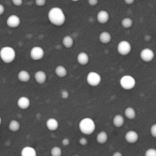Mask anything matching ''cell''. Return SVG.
<instances>
[{"mask_svg": "<svg viewBox=\"0 0 156 156\" xmlns=\"http://www.w3.org/2000/svg\"><path fill=\"white\" fill-rule=\"evenodd\" d=\"M75 156H79V155H76Z\"/></svg>", "mask_w": 156, "mask_h": 156, "instance_id": "f35d334b", "label": "cell"}, {"mask_svg": "<svg viewBox=\"0 0 156 156\" xmlns=\"http://www.w3.org/2000/svg\"><path fill=\"white\" fill-rule=\"evenodd\" d=\"M15 57H16V52L12 47L6 46L2 47L0 50V58L5 63H12L15 59Z\"/></svg>", "mask_w": 156, "mask_h": 156, "instance_id": "3957f363", "label": "cell"}, {"mask_svg": "<svg viewBox=\"0 0 156 156\" xmlns=\"http://www.w3.org/2000/svg\"><path fill=\"white\" fill-rule=\"evenodd\" d=\"M125 123L124 117L120 114H117V115L114 116V119H113V124L114 126L117 128H120L123 126Z\"/></svg>", "mask_w": 156, "mask_h": 156, "instance_id": "d6986e66", "label": "cell"}, {"mask_svg": "<svg viewBox=\"0 0 156 156\" xmlns=\"http://www.w3.org/2000/svg\"><path fill=\"white\" fill-rule=\"evenodd\" d=\"M79 130L82 134L88 136L92 134L95 131L96 125L92 119L89 118V117H85L79 122Z\"/></svg>", "mask_w": 156, "mask_h": 156, "instance_id": "7a4b0ae2", "label": "cell"}, {"mask_svg": "<svg viewBox=\"0 0 156 156\" xmlns=\"http://www.w3.org/2000/svg\"><path fill=\"white\" fill-rule=\"evenodd\" d=\"M124 1L127 5H132L133 3L134 2V1H135V0H124Z\"/></svg>", "mask_w": 156, "mask_h": 156, "instance_id": "d590c367", "label": "cell"}, {"mask_svg": "<svg viewBox=\"0 0 156 156\" xmlns=\"http://www.w3.org/2000/svg\"><path fill=\"white\" fill-rule=\"evenodd\" d=\"M71 1H73V2H78V1H79V0H71Z\"/></svg>", "mask_w": 156, "mask_h": 156, "instance_id": "74e56055", "label": "cell"}, {"mask_svg": "<svg viewBox=\"0 0 156 156\" xmlns=\"http://www.w3.org/2000/svg\"><path fill=\"white\" fill-rule=\"evenodd\" d=\"M59 126V122L55 118H50L46 122V126L50 131H56Z\"/></svg>", "mask_w": 156, "mask_h": 156, "instance_id": "9a60e30c", "label": "cell"}, {"mask_svg": "<svg viewBox=\"0 0 156 156\" xmlns=\"http://www.w3.org/2000/svg\"><path fill=\"white\" fill-rule=\"evenodd\" d=\"M117 52L121 56H126L129 54L132 50V46L127 41H121L117 44Z\"/></svg>", "mask_w": 156, "mask_h": 156, "instance_id": "8992f818", "label": "cell"}, {"mask_svg": "<svg viewBox=\"0 0 156 156\" xmlns=\"http://www.w3.org/2000/svg\"><path fill=\"white\" fill-rule=\"evenodd\" d=\"M21 156H37V152L33 147L25 146L21 150Z\"/></svg>", "mask_w": 156, "mask_h": 156, "instance_id": "ac0fdd59", "label": "cell"}, {"mask_svg": "<svg viewBox=\"0 0 156 156\" xmlns=\"http://www.w3.org/2000/svg\"><path fill=\"white\" fill-rule=\"evenodd\" d=\"M55 73L59 78H64L67 76V69L65 66L59 65L55 69Z\"/></svg>", "mask_w": 156, "mask_h": 156, "instance_id": "44dd1931", "label": "cell"}, {"mask_svg": "<svg viewBox=\"0 0 156 156\" xmlns=\"http://www.w3.org/2000/svg\"><path fill=\"white\" fill-rule=\"evenodd\" d=\"M73 44H74V40L69 35H67L65 36L62 39V45L67 49H70L73 47Z\"/></svg>", "mask_w": 156, "mask_h": 156, "instance_id": "603a6c76", "label": "cell"}, {"mask_svg": "<svg viewBox=\"0 0 156 156\" xmlns=\"http://www.w3.org/2000/svg\"><path fill=\"white\" fill-rule=\"evenodd\" d=\"M48 19L52 24L57 27L62 26L66 22V15L63 11L59 7H53L49 11Z\"/></svg>", "mask_w": 156, "mask_h": 156, "instance_id": "6da1fadb", "label": "cell"}, {"mask_svg": "<svg viewBox=\"0 0 156 156\" xmlns=\"http://www.w3.org/2000/svg\"><path fill=\"white\" fill-rule=\"evenodd\" d=\"M110 19V15L107 11L101 10L98 13L97 15V21L100 24H106L108 22Z\"/></svg>", "mask_w": 156, "mask_h": 156, "instance_id": "7c38bea8", "label": "cell"}, {"mask_svg": "<svg viewBox=\"0 0 156 156\" xmlns=\"http://www.w3.org/2000/svg\"><path fill=\"white\" fill-rule=\"evenodd\" d=\"M140 58L145 62H149L155 58V53L150 48H144L140 52Z\"/></svg>", "mask_w": 156, "mask_h": 156, "instance_id": "ba28073f", "label": "cell"}, {"mask_svg": "<svg viewBox=\"0 0 156 156\" xmlns=\"http://www.w3.org/2000/svg\"><path fill=\"white\" fill-rule=\"evenodd\" d=\"M50 154H51V156H62V149L59 146H54L51 149Z\"/></svg>", "mask_w": 156, "mask_h": 156, "instance_id": "484cf974", "label": "cell"}, {"mask_svg": "<svg viewBox=\"0 0 156 156\" xmlns=\"http://www.w3.org/2000/svg\"><path fill=\"white\" fill-rule=\"evenodd\" d=\"M120 85L123 89L129 91L135 88L136 85V81L133 76L126 75L120 79Z\"/></svg>", "mask_w": 156, "mask_h": 156, "instance_id": "277c9868", "label": "cell"}, {"mask_svg": "<svg viewBox=\"0 0 156 156\" xmlns=\"http://www.w3.org/2000/svg\"><path fill=\"white\" fill-rule=\"evenodd\" d=\"M18 107L21 110H27L30 106V101L26 96H21L17 101Z\"/></svg>", "mask_w": 156, "mask_h": 156, "instance_id": "8fae6325", "label": "cell"}, {"mask_svg": "<svg viewBox=\"0 0 156 156\" xmlns=\"http://www.w3.org/2000/svg\"><path fill=\"white\" fill-rule=\"evenodd\" d=\"M96 140H97L98 143H99V144H105L108 140V133L105 131H101V132L98 134L97 137H96Z\"/></svg>", "mask_w": 156, "mask_h": 156, "instance_id": "ffe728a7", "label": "cell"}, {"mask_svg": "<svg viewBox=\"0 0 156 156\" xmlns=\"http://www.w3.org/2000/svg\"><path fill=\"white\" fill-rule=\"evenodd\" d=\"M125 140L129 144H134L139 140V134L134 130H129L125 134Z\"/></svg>", "mask_w": 156, "mask_h": 156, "instance_id": "30bf717a", "label": "cell"}, {"mask_svg": "<svg viewBox=\"0 0 156 156\" xmlns=\"http://www.w3.org/2000/svg\"><path fill=\"white\" fill-rule=\"evenodd\" d=\"M46 2H47V0H35V3H36V5L37 6H40V7L45 5Z\"/></svg>", "mask_w": 156, "mask_h": 156, "instance_id": "4dcf8cb0", "label": "cell"}, {"mask_svg": "<svg viewBox=\"0 0 156 156\" xmlns=\"http://www.w3.org/2000/svg\"><path fill=\"white\" fill-rule=\"evenodd\" d=\"M121 24L124 28L129 29L130 28L133 26V20L131 19L130 18H125L122 20Z\"/></svg>", "mask_w": 156, "mask_h": 156, "instance_id": "d4e9b609", "label": "cell"}, {"mask_svg": "<svg viewBox=\"0 0 156 156\" xmlns=\"http://www.w3.org/2000/svg\"><path fill=\"white\" fill-rule=\"evenodd\" d=\"M12 3L15 6H21L23 4V0H12Z\"/></svg>", "mask_w": 156, "mask_h": 156, "instance_id": "1f68e13d", "label": "cell"}, {"mask_svg": "<svg viewBox=\"0 0 156 156\" xmlns=\"http://www.w3.org/2000/svg\"><path fill=\"white\" fill-rule=\"evenodd\" d=\"M20 127H21V125H20V123L18 120H11L9 124V129L12 132H18L20 129Z\"/></svg>", "mask_w": 156, "mask_h": 156, "instance_id": "cb8c5ba5", "label": "cell"}, {"mask_svg": "<svg viewBox=\"0 0 156 156\" xmlns=\"http://www.w3.org/2000/svg\"><path fill=\"white\" fill-rule=\"evenodd\" d=\"M77 62L79 65L85 66L89 62V56L85 52H81L77 55Z\"/></svg>", "mask_w": 156, "mask_h": 156, "instance_id": "5bb4252c", "label": "cell"}, {"mask_svg": "<svg viewBox=\"0 0 156 156\" xmlns=\"http://www.w3.org/2000/svg\"><path fill=\"white\" fill-rule=\"evenodd\" d=\"M18 79H19L20 82L26 83L30 80V75L27 70H21L18 74Z\"/></svg>", "mask_w": 156, "mask_h": 156, "instance_id": "e0dca14e", "label": "cell"}, {"mask_svg": "<svg viewBox=\"0 0 156 156\" xmlns=\"http://www.w3.org/2000/svg\"><path fill=\"white\" fill-rule=\"evenodd\" d=\"M5 12V7L3 5H0V15H2Z\"/></svg>", "mask_w": 156, "mask_h": 156, "instance_id": "e575fe53", "label": "cell"}, {"mask_svg": "<svg viewBox=\"0 0 156 156\" xmlns=\"http://www.w3.org/2000/svg\"><path fill=\"white\" fill-rule=\"evenodd\" d=\"M47 74L45 73V72L42 71V70H40L34 73V79L37 83L39 85H43L47 81Z\"/></svg>", "mask_w": 156, "mask_h": 156, "instance_id": "4fadbf2b", "label": "cell"}, {"mask_svg": "<svg viewBox=\"0 0 156 156\" xmlns=\"http://www.w3.org/2000/svg\"><path fill=\"white\" fill-rule=\"evenodd\" d=\"M69 96V91H66V90H63V91H61V98L62 99H67Z\"/></svg>", "mask_w": 156, "mask_h": 156, "instance_id": "f1b7e54d", "label": "cell"}, {"mask_svg": "<svg viewBox=\"0 0 156 156\" xmlns=\"http://www.w3.org/2000/svg\"><path fill=\"white\" fill-rule=\"evenodd\" d=\"M79 142L81 146H86L88 144V140L85 137H82V138L79 139Z\"/></svg>", "mask_w": 156, "mask_h": 156, "instance_id": "f546056e", "label": "cell"}, {"mask_svg": "<svg viewBox=\"0 0 156 156\" xmlns=\"http://www.w3.org/2000/svg\"><path fill=\"white\" fill-rule=\"evenodd\" d=\"M150 133L152 137L156 138V123L152 125L150 128Z\"/></svg>", "mask_w": 156, "mask_h": 156, "instance_id": "83f0119b", "label": "cell"}, {"mask_svg": "<svg viewBox=\"0 0 156 156\" xmlns=\"http://www.w3.org/2000/svg\"><path fill=\"white\" fill-rule=\"evenodd\" d=\"M6 24L11 28H16L21 24V18L16 15H12L6 20Z\"/></svg>", "mask_w": 156, "mask_h": 156, "instance_id": "9c48e42d", "label": "cell"}, {"mask_svg": "<svg viewBox=\"0 0 156 156\" xmlns=\"http://www.w3.org/2000/svg\"><path fill=\"white\" fill-rule=\"evenodd\" d=\"M86 82L90 86L97 87L101 82V76L96 72H90L87 75Z\"/></svg>", "mask_w": 156, "mask_h": 156, "instance_id": "5b68a950", "label": "cell"}, {"mask_svg": "<svg viewBox=\"0 0 156 156\" xmlns=\"http://www.w3.org/2000/svg\"><path fill=\"white\" fill-rule=\"evenodd\" d=\"M44 50L41 47H32L30 52V56L33 60L39 61L44 57Z\"/></svg>", "mask_w": 156, "mask_h": 156, "instance_id": "52a82bcc", "label": "cell"}, {"mask_svg": "<svg viewBox=\"0 0 156 156\" xmlns=\"http://www.w3.org/2000/svg\"><path fill=\"white\" fill-rule=\"evenodd\" d=\"M145 156H156V149L154 148L147 149L145 152Z\"/></svg>", "mask_w": 156, "mask_h": 156, "instance_id": "4316f807", "label": "cell"}, {"mask_svg": "<svg viewBox=\"0 0 156 156\" xmlns=\"http://www.w3.org/2000/svg\"><path fill=\"white\" fill-rule=\"evenodd\" d=\"M112 156H123V155H122L121 152H114V154H113Z\"/></svg>", "mask_w": 156, "mask_h": 156, "instance_id": "8d00e7d4", "label": "cell"}, {"mask_svg": "<svg viewBox=\"0 0 156 156\" xmlns=\"http://www.w3.org/2000/svg\"><path fill=\"white\" fill-rule=\"evenodd\" d=\"M124 114L125 117L129 119V120H134L136 118V112L134 108H131V107H128L125 109Z\"/></svg>", "mask_w": 156, "mask_h": 156, "instance_id": "7402d4cb", "label": "cell"}, {"mask_svg": "<svg viewBox=\"0 0 156 156\" xmlns=\"http://www.w3.org/2000/svg\"><path fill=\"white\" fill-rule=\"evenodd\" d=\"M98 3V0H88V4L91 6H94Z\"/></svg>", "mask_w": 156, "mask_h": 156, "instance_id": "836d02e7", "label": "cell"}, {"mask_svg": "<svg viewBox=\"0 0 156 156\" xmlns=\"http://www.w3.org/2000/svg\"><path fill=\"white\" fill-rule=\"evenodd\" d=\"M69 143H70L69 140V139H67V138L63 139V140H62V144L64 146H69Z\"/></svg>", "mask_w": 156, "mask_h": 156, "instance_id": "d6a6232c", "label": "cell"}, {"mask_svg": "<svg viewBox=\"0 0 156 156\" xmlns=\"http://www.w3.org/2000/svg\"><path fill=\"white\" fill-rule=\"evenodd\" d=\"M111 39H112L111 34L108 31L101 32L99 35V41L103 44H107L110 43L111 41Z\"/></svg>", "mask_w": 156, "mask_h": 156, "instance_id": "2e32d148", "label": "cell"}]
</instances>
